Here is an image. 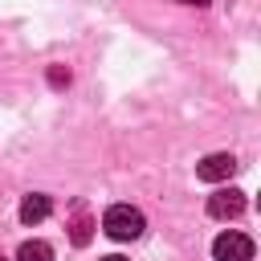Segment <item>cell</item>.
I'll return each instance as SVG.
<instances>
[{"mask_svg":"<svg viewBox=\"0 0 261 261\" xmlns=\"http://www.w3.org/2000/svg\"><path fill=\"white\" fill-rule=\"evenodd\" d=\"M102 228H106V237H114V241H135V237L143 232V212L130 208V204H114V208H106Z\"/></svg>","mask_w":261,"mask_h":261,"instance_id":"obj_1","label":"cell"},{"mask_svg":"<svg viewBox=\"0 0 261 261\" xmlns=\"http://www.w3.org/2000/svg\"><path fill=\"white\" fill-rule=\"evenodd\" d=\"M212 257H216V261H253V241H249L245 232L228 228V232H220V237L212 241Z\"/></svg>","mask_w":261,"mask_h":261,"instance_id":"obj_2","label":"cell"},{"mask_svg":"<svg viewBox=\"0 0 261 261\" xmlns=\"http://www.w3.org/2000/svg\"><path fill=\"white\" fill-rule=\"evenodd\" d=\"M232 171H237V159H232L228 151H216V155H208V159L196 163V175H200L204 184H220V179H228Z\"/></svg>","mask_w":261,"mask_h":261,"instance_id":"obj_3","label":"cell"},{"mask_svg":"<svg viewBox=\"0 0 261 261\" xmlns=\"http://www.w3.org/2000/svg\"><path fill=\"white\" fill-rule=\"evenodd\" d=\"M241 212H245V192L224 188V192L208 196V216H216V220H232V216H241Z\"/></svg>","mask_w":261,"mask_h":261,"instance_id":"obj_4","label":"cell"},{"mask_svg":"<svg viewBox=\"0 0 261 261\" xmlns=\"http://www.w3.org/2000/svg\"><path fill=\"white\" fill-rule=\"evenodd\" d=\"M49 212H53V200L41 196V192H33V196L20 200V220H24V224H41Z\"/></svg>","mask_w":261,"mask_h":261,"instance_id":"obj_5","label":"cell"},{"mask_svg":"<svg viewBox=\"0 0 261 261\" xmlns=\"http://www.w3.org/2000/svg\"><path fill=\"white\" fill-rule=\"evenodd\" d=\"M16 261H53V249L45 241H24L20 253H16Z\"/></svg>","mask_w":261,"mask_h":261,"instance_id":"obj_6","label":"cell"},{"mask_svg":"<svg viewBox=\"0 0 261 261\" xmlns=\"http://www.w3.org/2000/svg\"><path fill=\"white\" fill-rule=\"evenodd\" d=\"M86 241H90V220L77 216V220H73V245H86Z\"/></svg>","mask_w":261,"mask_h":261,"instance_id":"obj_7","label":"cell"},{"mask_svg":"<svg viewBox=\"0 0 261 261\" xmlns=\"http://www.w3.org/2000/svg\"><path fill=\"white\" fill-rule=\"evenodd\" d=\"M179 4H196V8H204V4H208V0H179Z\"/></svg>","mask_w":261,"mask_h":261,"instance_id":"obj_8","label":"cell"},{"mask_svg":"<svg viewBox=\"0 0 261 261\" xmlns=\"http://www.w3.org/2000/svg\"><path fill=\"white\" fill-rule=\"evenodd\" d=\"M98 261H126V257H118V253H110V257H98Z\"/></svg>","mask_w":261,"mask_h":261,"instance_id":"obj_9","label":"cell"},{"mask_svg":"<svg viewBox=\"0 0 261 261\" xmlns=\"http://www.w3.org/2000/svg\"><path fill=\"white\" fill-rule=\"evenodd\" d=\"M0 261H4V257H0Z\"/></svg>","mask_w":261,"mask_h":261,"instance_id":"obj_10","label":"cell"}]
</instances>
